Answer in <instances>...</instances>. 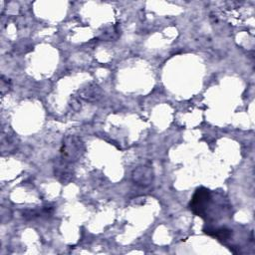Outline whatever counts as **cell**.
Wrapping results in <instances>:
<instances>
[{
  "instance_id": "cell-2",
  "label": "cell",
  "mask_w": 255,
  "mask_h": 255,
  "mask_svg": "<svg viewBox=\"0 0 255 255\" xmlns=\"http://www.w3.org/2000/svg\"><path fill=\"white\" fill-rule=\"evenodd\" d=\"M205 232L208 235H211L213 237H216L219 240H227L230 236H231V230L227 229V228H217V229H211V228H207L205 229Z\"/></svg>"
},
{
  "instance_id": "cell-1",
  "label": "cell",
  "mask_w": 255,
  "mask_h": 255,
  "mask_svg": "<svg viewBox=\"0 0 255 255\" xmlns=\"http://www.w3.org/2000/svg\"><path fill=\"white\" fill-rule=\"evenodd\" d=\"M210 198H211L210 191L207 188H204V187L197 188L189 203V207L191 211L197 216H203L205 214Z\"/></svg>"
}]
</instances>
